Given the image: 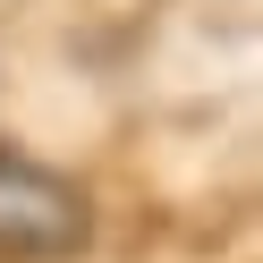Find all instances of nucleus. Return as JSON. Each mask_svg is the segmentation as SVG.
I'll return each instance as SVG.
<instances>
[{
	"instance_id": "f257e3e1",
	"label": "nucleus",
	"mask_w": 263,
	"mask_h": 263,
	"mask_svg": "<svg viewBox=\"0 0 263 263\" xmlns=\"http://www.w3.org/2000/svg\"><path fill=\"white\" fill-rule=\"evenodd\" d=\"M93 238V204L77 178L43 170L26 153H0V255L9 263H60Z\"/></svg>"
}]
</instances>
